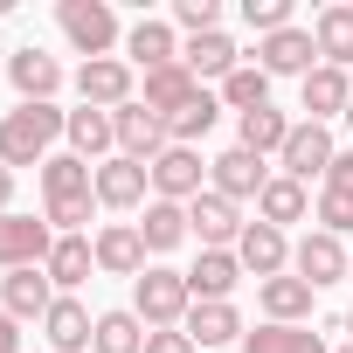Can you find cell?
<instances>
[{"label":"cell","instance_id":"d590c367","mask_svg":"<svg viewBox=\"0 0 353 353\" xmlns=\"http://www.w3.org/2000/svg\"><path fill=\"white\" fill-rule=\"evenodd\" d=\"M263 104H270V77H263L256 63H243V70L222 83V111H236V118H243V111H263Z\"/></svg>","mask_w":353,"mask_h":353},{"label":"cell","instance_id":"60d3db41","mask_svg":"<svg viewBox=\"0 0 353 353\" xmlns=\"http://www.w3.org/2000/svg\"><path fill=\"white\" fill-rule=\"evenodd\" d=\"M145 353H194L188 332H145Z\"/></svg>","mask_w":353,"mask_h":353},{"label":"cell","instance_id":"b9f144b4","mask_svg":"<svg viewBox=\"0 0 353 353\" xmlns=\"http://www.w3.org/2000/svg\"><path fill=\"white\" fill-rule=\"evenodd\" d=\"M21 319H8V312H0V353H21V332H14Z\"/></svg>","mask_w":353,"mask_h":353},{"label":"cell","instance_id":"30bf717a","mask_svg":"<svg viewBox=\"0 0 353 353\" xmlns=\"http://www.w3.org/2000/svg\"><path fill=\"white\" fill-rule=\"evenodd\" d=\"M111 125H118V152H125V159H139V166H152V159L173 145V139H166V118H159V111H145L139 97H132L125 111H111Z\"/></svg>","mask_w":353,"mask_h":353},{"label":"cell","instance_id":"277c9868","mask_svg":"<svg viewBox=\"0 0 353 353\" xmlns=\"http://www.w3.org/2000/svg\"><path fill=\"white\" fill-rule=\"evenodd\" d=\"M49 250H56V229L49 222H35V215H0V270H42L49 263Z\"/></svg>","mask_w":353,"mask_h":353},{"label":"cell","instance_id":"e0dca14e","mask_svg":"<svg viewBox=\"0 0 353 353\" xmlns=\"http://www.w3.org/2000/svg\"><path fill=\"white\" fill-rule=\"evenodd\" d=\"M145 188H152V166H139V159H125V152H111L104 166H97V208H139L145 201Z\"/></svg>","mask_w":353,"mask_h":353},{"label":"cell","instance_id":"f6af8a7d","mask_svg":"<svg viewBox=\"0 0 353 353\" xmlns=\"http://www.w3.org/2000/svg\"><path fill=\"white\" fill-rule=\"evenodd\" d=\"M346 132H353V104H346Z\"/></svg>","mask_w":353,"mask_h":353},{"label":"cell","instance_id":"ab89813d","mask_svg":"<svg viewBox=\"0 0 353 353\" xmlns=\"http://www.w3.org/2000/svg\"><path fill=\"white\" fill-rule=\"evenodd\" d=\"M325 194H353V152H332V166H325Z\"/></svg>","mask_w":353,"mask_h":353},{"label":"cell","instance_id":"4316f807","mask_svg":"<svg viewBox=\"0 0 353 353\" xmlns=\"http://www.w3.org/2000/svg\"><path fill=\"white\" fill-rule=\"evenodd\" d=\"M63 139H70L77 159H97V166H104V152L118 145V125H111V111H90V104H83V111H70Z\"/></svg>","mask_w":353,"mask_h":353},{"label":"cell","instance_id":"ffe728a7","mask_svg":"<svg viewBox=\"0 0 353 353\" xmlns=\"http://www.w3.org/2000/svg\"><path fill=\"white\" fill-rule=\"evenodd\" d=\"M49 284H56V298H77V284H90V270H97V250H90V236H56V250H49Z\"/></svg>","mask_w":353,"mask_h":353},{"label":"cell","instance_id":"484cf974","mask_svg":"<svg viewBox=\"0 0 353 353\" xmlns=\"http://www.w3.org/2000/svg\"><path fill=\"white\" fill-rule=\"evenodd\" d=\"M312 215V194H305V181H291V173H270V188L256 194V222H270V229H291V222H305Z\"/></svg>","mask_w":353,"mask_h":353},{"label":"cell","instance_id":"7c38bea8","mask_svg":"<svg viewBox=\"0 0 353 353\" xmlns=\"http://www.w3.org/2000/svg\"><path fill=\"white\" fill-rule=\"evenodd\" d=\"M332 152H339V145H332V132H325V125H312V118H298L277 159H284V173H291V181H325Z\"/></svg>","mask_w":353,"mask_h":353},{"label":"cell","instance_id":"5b68a950","mask_svg":"<svg viewBox=\"0 0 353 353\" xmlns=\"http://www.w3.org/2000/svg\"><path fill=\"white\" fill-rule=\"evenodd\" d=\"M132 83H139V70H132L125 56H97V63L77 70V97H83L90 111H125V104H132Z\"/></svg>","mask_w":353,"mask_h":353},{"label":"cell","instance_id":"7402d4cb","mask_svg":"<svg viewBox=\"0 0 353 353\" xmlns=\"http://www.w3.org/2000/svg\"><path fill=\"white\" fill-rule=\"evenodd\" d=\"M83 194H97V166L77 152H49L42 159V201H83Z\"/></svg>","mask_w":353,"mask_h":353},{"label":"cell","instance_id":"603a6c76","mask_svg":"<svg viewBox=\"0 0 353 353\" xmlns=\"http://www.w3.org/2000/svg\"><path fill=\"white\" fill-rule=\"evenodd\" d=\"M201 97V83H194V70L188 63H166V70H145V111H159V118H173V111H188Z\"/></svg>","mask_w":353,"mask_h":353},{"label":"cell","instance_id":"9a60e30c","mask_svg":"<svg viewBox=\"0 0 353 353\" xmlns=\"http://www.w3.org/2000/svg\"><path fill=\"white\" fill-rule=\"evenodd\" d=\"M90 250H97V270H104V277H139V270H145V236H139V222H104V229L90 236Z\"/></svg>","mask_w":353,"mask_h":353},{"label":"cell","instance_id":"f35d334b","mask_svg":"<svg viewBox=\"0 0 353 353\" xmlns=\"http://www.w3.org/2000/svg\"><path fill=\"white\" fill-rule=\"evenodd\" d=\"M319 229L346 243V229H353V194H325V188H319Z\"/></svg>","mask_w":353,"mask_h":353},{"label":"cell","instance_id":"7dc6e473","mask_svg":"<svg viewBox=\"0 0 353 353\" xmlns=\"http://www.w3.org/2000/svg\"><path fill=\"white\" fill-rule=\"evenodd\" d=\"M339 353H353V346H339Z\"/></svg>","mask_w":353,"mask_h":353},{"label":"cell","instance_id":"7bdbcfd3","mask_svg":"<svg viewBox=\"0 0 353 353\" xmlns=\"http://www.w3.org/2000/svg\"><path fill=\"white\" fill-rule=\"evenodd\" d=\"M0 215H14V166H0Z\"/></svg>","mask_w":353,"mask_h":353},{"label":"cell","instance_id":"8992f818","mask_svg":"<svg viewBox=\"0 0 353 353\" xmlns=\"http://www.w3.org/2000/svg\"><path fill=\"white\" fill-rule=\"evenodd\" d=\"M243 229H250V222H243V208H236V201H222L215 188L188 201V236H194L201 250H236V243H243Z\"/></svg>","mask_w":353,"mask_h":353},{"label":"cell","instance_id":"8fae6325","mask_svg":"<svg viewBox=\"0 0 353 353\" xmlns=\"http://www.w3.org/2000/svg\"><path fill=\"white\" fill-rule=\"evenodd\" d=\"M346 263H353V250H346L339 236H325V229H312V236L291 250V277H305L312 291L339 284V277H346Z\"/></svg>","mask_w":353,"mask_h":353},{"label":"cell","instance_id":"ba28073f","mask_svg":"<svg viewBox=\"0 0 353 353\" xmlns=\"http://www.w3.org/2000/svg\"><path fill=\"white\" fill-rule=\"evenodd\" d=\"M312 56H319V42H312V28H298V21L256 42V70H263V77H298V83H305V77L319 70Z\"/></svg>","mask_w":353,"mask_h":353},{"label":"cell","instance_id":"ee69618b","mask_svg":"<svg viewBox=\"0 0 353 353\" xmlns=\"http://www.w3.org/2000/svg\"><path fill=\"white\" fill-rule=\"evenodd\" d=\"M339 332H346V346H353V312H346V319H339Z\"/></svg>","mask_w":353,"mask_h":353},{"label":"cell","instance_id":"4fadbf2b","mask_svg":"<svg viewBox=\"0 0 353 353\" xmlns=\"http://www.w3.org/2000/svg\"><path fill=\"white\" fill-rule=\"evenodd\" d=\"M8 83L21 90V104H56V90H63V63L42 56V49L28 42V49L8 56Z\"/></svg>","mask_w":353,"mask_h":353},{"label":"cell","instance_id":"ac0fdd59","mask_svg":"<svg viewBox=\"0 0 353 353\" xmlns=\"http://www.w3.org/2000/svg\"><path fill=\"white\" fill-rule=\"evenodd\" d=\"M243 277L250 270L236 263V250H201V263L188 270V291H194V305H229Z\"/></svg>","mask_w":353,"mask_h":353},{"label":"cell","instance_id":"2e32d148","mask_svg":"<svg viewBox=\"0 0 353 353\" xmlns=\"http://www.w3.org/2000/svg\"><path fill=\"white\" fill-rule=\"evenodd\" d=\"M236 263H243L256 284L284 277V270H291V243H284V229H270V222H250V229H243V243H236Z\"/></svg>","mask_w":353,"mask_h":353},{"label":"cell","instance_id":"f1b7e54d","mask_svg":"<svg viewBox=\"0 0 353 353\" xmlns=\"http://www.w3.org/2000/svg\"><path fill=\"white\" fill-rule=\"evenodd\" d=\"M256 298H263L270 325H305V319H312V298H319V291H312L305 277H291V270H284V277H270V284H263Z\"/></svg>","mask_w":353,"mask_h":353},{"label":"cell","instance_id":"52a82bcc","mask_svg":"<svg viewBox=\"0 0 353 353\" xmlns=\"http://www.w3.org/2000/svg\"><path fill=\"white\" fill-rule=\"evenodd\" d=\"M201 181H208V166H201L194 145H166V152L152 159V201H181V208H188L194 194H208Z\"/></svg>","mask_w":353,"mask_h":353},{"label":"cell","instance_id":"e575fe53","mask_svg":"<svg viewBox=\"0 0 353 353\" xmlns=\"http://www.w3.org/2000/svg\"><path fill=\"white\" fill-rule=\"evenodd\" d=\"M215 118H222V97L201 90L188 111H173V118H166V139H173V145H201V139L215 132Z\"/></svg>","mask_w":353,"mask_h":353},{"label":"cell","instance_id":"d4e9b609","mask_svg":"<svg viewBox=\"0 0 353 353\" xmlns=\"http://www.w3.org/2000/svg\"><path fill=\"white\" fill-rule=\"evenodd\" d=\"M181 63L194 70V83H208V77H215V83H229V77L243 70V49H236V42L215 28V35H194V42L181 49Z\"/></svg>","mask_w":353,"mask_h":353},{"label":"cell","instance_id":"9c48e42d","mask_svg":"<svg viewBox=\"0 0 353 353\" xmlns=\"http://www.w3.org/2000/svg\"><path fill=\"white\" fill-rule=\"evenodd\" d=\"M208 188H215L222 201H256V194L270 188V166H263L256 152L229 145V152H215V159H208Z\"/></svg>","mask_w":353,"mask_h":353},{"label":"cell","instance_id":"4dcf8cb0","mask_svg":"<svg viewBox=\"0 0 353 353\" xmlns=\"http://www.w3.org/2000/svg\"><path fill=\"white\" fill-rule=\"evenodd\" d=\"M243 353H332L325 346V332H312V325H256V332H243Z\"/></svg>","mask_w":353,"mask_h":353},{"label":"cell","instance_id":"1f68e13d","mask_svg":"<svg viewBox=\"0 0 353 353\" xmlns=\"http://www.w3.org/2000/svg\"><path fill=\"white\" fill-rule=\"evenodd\" d=\"M139 236H145V250H152V256L181 250V243H188V208H181V201H145V222H139Z\"/></svg>","mask_w":353,"mask_h":353},{"label":"cell","instance_id":"83f0119b","mask_svg":"<svg viewBox=\"0 0 353 353\" xmlns=\"http://www.w3.org/2000/svg\"><path fill=\"white\" fill-rule=\"evenodd\" d=\"M291 125H298V118H284L277 104H263V111H243V118H236V145H243V152H256V159H263V152H284Z\"/></svg>","mask_w":353,"mask_h":353},{"label":"cell","instance_id":"d6a6232c","mask_svg":"<svg viewBox=\"0 0 353 353\" xmlns=\"http://www.w3.org/2000/svg\"><path fill=\"white\" fill-rule=\"evenodd\" d=\"M181 332H188L194 346H229V339H243V312H236V305H194Z\"/></svg>","mask_w":353,"mask_h":353},{"label":"cell","instance_id":"8d00e7d4","mask_svg":"<svg viewBox=\"0 0 353 353\" xmlns=\"http://www.w3.org/2000/svg\"><path fill=\"white\" fill-rule=\"evenodd\" d=\"M173 21H181L188 35H215L222 28V8H215V0H173Z\"/></svg>","mask_w":353,"mask_h":353},{"label":"cell","instance_id":"5bb4252c","mask_svg":"<svg viewBox=\"0 0 353 353\" xmlns=\"http://www.w3.org/2000/svg\"><path fill=\"white\" fill-rule=\"evenodd\" d=\"M346 104H353V77H346V70H332V63H319V70L298 83V111H305L312 125L346 118Z\"/></svg>","mask_w":353,"mask_h":353},{"label":"cell","instance_id":"7a4b0ae2","mask_svg":"<svg viewBox=\"0 0 353 353\" xmlns=\"http://www.w3.org/2000/svg\"><path fill=\"white\" fill-rule=\"evenodd\" d=\"M63 125H70V111H56V104H14L0 118V166H42L49 145L63 139Z\"/></svg>","mask_w":353,"mask_h":353},{"label":"cell","instance_id":"bcb514c9","mask_svg":"<svg viewBox=\"0 0 353 353\" xmlns=\"http://www.w3.org/2000/svg\"><path fill=\"white\" fill-rule=\"evenodd\" d=\"M346 277H353V263H346Z\"/></svg>","mask_w":353,"mask_h":353},{"label":"cell","instance_id":"cb8c5ba5","mask_svg":"<svg viewBox=\"0 0 353 353\" xmlns=\"http://www.w3.org/2000/svg\"><path fill=\"white\" fill-rule=\"evenodd\" d=\"M125 63H132V70H166V63H181V42H173L166 21L145 14V21L125 28Z\"/></svg>","mask_w":353,"mask_h":353},{"label":"cell","instance_id":"6da1fadb","mask_svg":"<svg viewBox=\"0 0 353 353\" xmlns=\"http://www.w3.org/2000/svg\"><path fill=\"white\" fill-rule=\"evenodd\" d=\"M132 312L145 332H181L188 312H194V291H188V270H173V263H145L132 277Z\"/></svg>","mask_w":353,"mask_h":353},{"label":"cell","instance_id":"836d02e7","mask_svg":"<svg viewBox=\"0 0 353 353\" xmlns=\"http://www.w3.org/2000/svg\"><path fill=\"white\" fill-rule=\"evenodd\" d=\"M90 353H145V325H139V312L125 305V312H97V339H90Z\"/></svg>","mask_w":353,"mask_h":353},{"label":"cell","instance_id":"d6986e66","mask_svg":"<svg viewBox=\"0 0 353 353\" xmlns=\"http://www.w3.org/2000/svg\"><path fill=\"white\" fill-rule=\"evenodd\" d=\"M49 305H56L49 270H8L0 277V312L8 319H49Z\"/></svg>","mask_w":353,"mask_h":353},{"label":"cell","instance_id":"74e56055","mask_svg":"<svg viewBox=\"0 0 353 353\" xmlns=\"http://www.w3.org/2000/svg\"><path fill=\"white\" fill-rule=\"evenodd\" d=\"M243 21L256 35H277V28H291V0H243Z\"/></svg>","mask_w":353,"mask_h":353},{"label":"cell","instance_id":"f546056e","mask_svg":"<svg viewBox=\"0 0 353 353\" xmlns=\"http://www.w3.org/2000/svg\"><path fill=\"white\" fill-rule=\"evenodd\" d=\"M312 42H319V63H332V70L353 63V8H346V0H339V8H319Z\"/></svg>","mask_w":353,"mask_h":353},{"label":"cell","instance_id":"3957f363","mask_svg":"<svg viewBox=\"0 0 353 353\" xmlns=\"http://www.w3.org/2000/svg\"><path fill=\"white\" fill-rule=\"evenodd\" d=\"M56 21H63V35H70V49L83 63H97V56H111L125 42V28H118V14L104 0H56Z\"/></svg>","mask_w":353,"mask_h":353},{"label":"cell","instance_id":"44dd1931","mask_svg":"<svg viewBox=\"0 0 353 353\" xmlns=\"http://www.w3.org/2000/svg\"><path fill=\"white\" fill-rule=\"evenodd\" d=\"M42 339H49V353H90L97 319H90L77 298H56V305H49V319H42Z\"/></svg>","mask_w":353,"mask_h":353}]
</instances>
